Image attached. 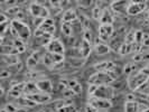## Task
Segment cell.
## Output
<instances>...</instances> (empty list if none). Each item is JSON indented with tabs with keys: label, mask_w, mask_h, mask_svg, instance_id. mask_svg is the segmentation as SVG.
Segmentation results:
<instances>
[{
	"label": "cell",
	"mask_w": 149,
	"mask_h": 112,
	"mask_svg": "<svg viewBox=\"0 0 149 112\" xmlns=\"http://www.w3.org/2000/svg\"><path fill=\"white\" fill-rule=\"evenodd\" d=\"M148 16H149V10H148Z\"/></svg>",
	"instance_id": "obj_39"
},
{
	"label": "cell",
	"mask_w": 149,
	"mask_h": 112,
	"mask_svg": "<svg viewBox=\"0 0 149 112\" xmlns=\"http://www.w3.org/2000/svg\"><path fill=\"white\" fill-rule=\"evenodd\" d=\"M72 90H73V92L75 93V95H77V94H80V93L82 92V85H81L80 83H77Z\"/></svg>",
	"instance_id": "obj_30"
},
{
	"label": "cell",
	"mask_w": 149,
	"mask_h": 112,
	"mask_svg": "<svg viewBox=\"0 0 149 112\" xmlns=\"http://www.w3.org/2000/svg\"><path fill=\"white\" fill-rule=\"evenodd\" d=\"M114 31V27L112 25H100L99 26V38L100 40L107 42L110 39Z\"/></svg>",
	"instance_id": "obj_10"
},
{
	"label": "cell",
	"mask_w": 149,
	"mask_h": 112,
	"mask_svg": "<svg viewBox=\"0 0 149 112\" xmlns=\"http://www.w3.org/2000/svg\"><path fill=\"white\" fill-rule=\"evenodd\" d=\"M9 76H10V72H9V70H3V71H2V73H1V79H6V77L9 79Z\"/></svg>",
	"instance_id": "obj_32"
},
{
	"label": "cell",
	"mask_w": 149,
	"mask_h": 112,
	"mask_svg": "<svg viewBox=\"0 0 149 112\" xmlns=\"http://www.w3.org/2000/svg\"><path fill=\"white\" fill-rule=\"evenodd\" d=\"M114 65L116 64L112 61H102V62H99L97 64H95L94 68L97 70V72H107L108 73Z\"/></svg>",
	"instance_id": "obj_12"
},
{
	"label": "cell",
	"mask_w": 149,
	"mask_h": 112,
	"mask_svg": "<svg viewBox=\"0 0 149 112\" xmlns=\"http://www.w3.org/2000/svg\"><path fill=\"white\" fill-rule=\"evenodd\" d=\"M37 64H38V62L35 60L33 56H29V57H28V60H27V66H28V67H30V68H31V67L36 66Z\"/></svg>",
	"instance_id": "obj_27"
},
{
	"label": "cell",
	"mask_w": 149,
	"mask_h": 112,
	"mask_svg": "<svg viewBox=\"0 0 149 112\" xmlns=\"http://www.w3.org/2000/svg\"><path fill=\"white\" fill-rule=\"evenodd\" d=\"M146 100H147V101H148V102H149V94H148V95H147V97H146Z\"/></svg>",
	"instance_id": "obj_36"
},
{
	"label": "cell",
	"mask_w": 149,
	"mask_h": 112,
	"mask_svg": "<svg viewBox=\"0 0 149 112\" xmlns=\"http://www.w3.org/2000/svg\"><path fill=\"white\" fill-rule=\"evenodd\" d=\"M45 47H46L47 52L53 53V54H62V55H64V52H65L64 45L58 38H53Z\"/></svg>",
	"instance_id": "obj_7"
},
{
	"label": "cell",
	"mask_w": 149,
	"mask_h": 112,
	"mask_svg": "<svg viewBox=\"0 0 149 112\" xmlns=\"http://www.w3.org/2000/svg\"><path fill=\"white\" fill-rule=\"evenodd\" d=\"M17 112H27V110H26V109H18Z\"/></svg>",
	"instance_id": "obj_35"
},
{
	"label": "cell",
	"mask_w": 149,
	"mask_h": 112,
	"mask_svg": "<svg viewBox=\"0 0 149 112\" xmlns=\"http://www.w3.org/2000/svg\"><path fill=\"white\" fill-rule=\"evenodd\" d=\"M112 82H114V80L107 72H97L89 77V83L94 85H105V84H111Z\"/></svg>",
	"instance_id": "obj_4"
},
{
	"label": "cell",
	"mask_w": 149,
	"mask_h": 112,
	"mask_svg": "<svg viewBox=\"0 0 149 112\" xmlns=\"http://www.w3.org/2000/svg\"><path fill=\"white\" fill-rule=\"evenodd\" d=\"M68 62L72 66L74 67H81L84 63V60H81V58H75V57H72V58H68Z\"/></svg>",
	"instance_id": "obj_25"
},
{
	"label": "cell",
	"mask_w": 149,
	"mask_h": 112,
	"mask_svg": "<svg viewBox=\"0 0 149 112\" xmlns=\"http://www.w3.org/2000/svg\"><path fill=\"white\" fill-rule=\"evenodd\" d=\"M113 22V17H112L111 13L108 9H103L102 16L100 18V24L101 25H112Z\"/></svg>",
	"instance_id": "obj_17"
},
{
	"label": "cell",
	"mask_w": 149,
	"mask_h": 112,
	"mask_svg": "<svg viewBox=\"0 0 149 112\" xmlns=\"http://www.w3.org/2000/svg\"><path fill=\"white\" fill-rule=\"evenodd\" d=\"M49 112H54V111H49Z\"/></svg>",
	"instance_id": "obj_40"
},
{
	"label": "cell",
	"mask_w": 149,
	"mask_h": 112,
	"mask_svg": "<svg viewBox=\"0 0 149 112\" xmlns=\"http://www.w3.org/2000/svg\"><path fill=\"white\" fill-rule=\"evenodd\" d=\"M88 104L93 105L99 111H104L112 108V102L110 100H103V99H97L95 97H89L88 99Z\"/></svg>",
	"instance_id": "obj_6"
},
{
	"label": "cell",
	"mask_w": 149,
	"mask_h": 112,
	"mask_svg": "<svg viewBox=\"0 0 149 112\" xmlns=\"http://www.w3.org/2000/svg\"><path fill=\"white\" fill-rule=\"evenodd\" d=\"M62 19H63L64 22H70V24H72V22H75V20L77 19V14L75 13L74 9L70 8V9H67L66 11L63 14Z\"/></svg>",
	"instance_id": "obj_14"
},
{
	"label": "cell",
	"mask_w": 149,
	"mask_h": 112,
	"mask_svg": "<svg viewBox=\"0 0 149 112\" xmlns=\"http://www.w3.org/2000/svg\"><path fill=\"white\" fill-rule=\"evenodd\" d=\"M79 51H80V55L82 56L83 58H86L90 55V53H91V44H90L89 42L84 40L82 38V42H81V44H80Z\"/></svg>",
	"instance_id": "obj_16"
},
{
	"label": "cell",
	"mask_w": 149,
	"mask_h": 112,
	"mask_svg": "<svg viewBox=\"0 0 149 112\" xmlns=\"http://www.w3.org/2000/svg\"><path fill=\"white\" fill-rule=\"evenodd\" d=\"M134 52V44H127V43H122L119 48L120 55H127L129 53Z\"/></svg>",
	"instance_id": "obj_19"
},
{
	"label": "cell",
	"mask_w": 149,
	"mask_h": 112,
	"mask_svg": "<svg viewBox=\"0 0 149 112\" xmlns=\"http://www.w3.org/2000/svg\"><path fill=\"white\" fill-rule=\"evenodd\" d=\"M147 8L146 1H136V2H129L127 8V14L130 16H137L141 14L142 11Z\"/></svg>",
	"instance_id": "obj_8"
},
{
	"label": "cell",
	"mask_w": 149,
	"mask_h": 112,
	"mask_svg": "<svg viewBox=\"0 0 149 112\" xmlns=\"http://www.w3.org/2000/svg\"><path fill=\"white\" fill-rule=\"evenodd\" d=\"M3 109H5L7 112H17V111H18V109H17L14 104H11V103H8V104H6V106H5Z\"/></svg>",
	"instance_id": "obj_28"
},
{
	"label": "cell",
	"mask_w": 149,
	"mask_h": 112,
	"mask_svg": "<svg viewBox=\"0 0 149 112\" xmlns=\"http://www.w3.org/2000/svg\"><path fill=\"white\" fill-rule=\"evenodd\" d=\"M14 47L19 53H24L26 51V43L20 38H14Z\"/></svg>",
	"instance_id": "obj_20"
},
{
	"label": "cell",
	"mask_w": 149,
	"mask_h": 112,
	"mask_svg": "<svg viewBox=\"0 0 149 112\" xmlns=\"http://www.w3.org/2000/svg\"><path fill=\"white\" fill-rule=\"evenodd\" d=\"M140 72H141L142 74H145L146 76H148L149 77V65H147L146 67L141 68V70H140Z\"/></svg>",
	"instance_id": "obj_33"
},
{
	"label": "cell",
	"mask_w": 149,
	"mask_h": 112,
	"mask_svg": "<svg viewBox=\"0 0 149 112\" xmlns=\"http://www.w3.org/2000/svg\"><path fill=\"white\" fill-rule=\"evenodd\" d=\"M24 97L35 102L36 104H43V103H46V102H49L51 99H52L51 94H46V93H43V92H37V93H33V94H26V95H24Z\"/></svg>",
	"instance_id": "obj_9"
},
{
	"label": "cell",
	"mask_w": 149,
	"mask_h": 112,
	"mask_svg": "<svg viewBox=\"0 0 149 112\" xmlns=\"http://www.w3.org/2000/svg\"><path fill=\"white\" fill-rule=\"evenodd\" d=\"M20 63V60L17 55H2V64L8 66H14Z\"/></svg>",
	"instance_id": "obj_15"
},
{
	"label": "cell",
	"mask_w": 149,
	"mask_h": 112,
	"mask_svg": "<svg viewBox=\"0 0 149 112\" xmlns=\"http://www.w3.org/2000/svg\"><path fill=\"white\" fill-rule=\"evenodd\" d=\"M1 112H7V111H6L5 109H2V110H1Z\"/></svg>",
	"instance_id": "obj_37"
},
{
	"label": "cell",
	"mask_w": 149,
	"mask_h": 112,
	"mask_svg": "<svg viewBox=\"0 0 149 112\" xmlns=\"http://www.w3.org/2000/svg\"><path fill=\"white\" fill-rule=\"evenodd\" d=\"M85 112H100L99 110H97L93 105L91 104H86V106H85Z\"/></svg>",
	"instance_id": "obj_31"
},
{
	"label": "cell",
	"mask_w": 149,
	"mask_h": 112,
	"mask_svg": "<svg viewBox=\"0 0 149 112\" xmlns=\"http://www.w3.org/2000/svg\"><path fill=\"white\" fill-rule=\"evenodd\" d=\"M29 13L34 18H49V10L48 8L40 5L39 2H31L29 6Z\"/></svg>",
	"instance_id": "obj_5"
},
{
	"label": "cell",
	"mask_w": 149,
	"mask_h": 112,
	"mask_svg": "<svg viewBox=\"0 0 149 112\" xmlns=\"http://www.w3.org/2000/svg\"><path fill=\"white\" fill-rule=\"evenodd\" d=\"M146 112H149V109H148V110H147V111H146Z\"/></svg>",
	"instance_id": "obj_38"
},
{
	"label": "cell",
	"mask_w": 149,
	"mask_h": 112,
	"mask_svg": "<svg viewBox=\"0 0 149 112\" xmlns=\"http://www.w3.org/2000/svg\"><path fill=\"white\" fill-rule=\"evenodd\" d=\"M102 13H103V10H101V8L100 7H94L93 8L92 16H93V18H94V19L100 20V18H101V16H102Z\"/></svg>",
	"instance_id": "obj_26"
},
{
	"label": "cell",
	"mask_w": 149,
	"mask_h": 112,
	"mask_svg": "<svg viewBox=\"0 0 149 112\" xmlns=\"http://www.w3.org/2000/svg\"><path fill=\"white\" fill-rule=\"evenodd\" d=\"M57 112H77V109L73 104H64L57 109Z\"/></svg>",
	"instance_id": "obj_23"
},
{
	"label": "cell",
	"mask_w": 149,
	"mask_h": 112,
	"mask_svg": "<svg viewBox=\"0 0 149 112\" xmlns=\"http://www.w3.org/2000/svg\"><path fill=\"white\" fill-rule=\"evenodd\" d=\"M36 83L37 85V89L39 92H43V93H46V94H51L53 92V83L51 82V80L48 79H43V80H38Z\"/></svg>",
	"instance_id": "obj_11"
},
{
	"label": "cell",
	"mask_w": 149,
	"mask_h": 112,
	"mask_svg": "<svg viewBox=\"0 0 149 112\" xmlns=\"http://www.w3.org/2000/svg\"><path fill=\"white\" fill-rule=\"evenodd\" d=\"M94 52L97 53V55H105V54H109L111 52V47L102 42H99L94 45Z\"/></svg>",
	"instance_id": "obj_13"
},
{
	"label": "cell",
	"mask_w": 149,
	"mask_h": 112,
	"mask_svg": "<svg viewBox=\"0 0 149 112\" xmlns=\"http://www.w3.org/2000/svg\"><path fill=\"white\" fill-rule=\"evenodd\" d=\"M10 30L13 31V35L15 38H20L24 42H26L27 39H29L31 31H30L29 26L25 22H20L18 19H15L11 22V27Z\"/></svg>",
	"instance_id": "obj_1"
},
{
	"label": "cell",
	"mask_w": 149,
	"mask_h": 112,
	"mask_svg": "<svg viewBox=\"0 0 149 112\" xmlns=\"http://www.w3.org/2000/svg\"><path fill=\"white\" fill-rule=\"evenodd\" d=\"M62 31L64 35H66L67 37L72 36V33H73V27L70 22H62Z\"/></svg>",
	"instance_id": "obj_21"
},
{
	"label": "cell",
	"mask_w": 149,
	"mask_h": 112,
	"mask_svg": "<svg viewBox=\"0 0 149 112\" xmlns=\"http://www.w3.org/2000/svg\"><path fill=\"white\" fill-rule=\"evenodd\" d=\"M126 101H137V99L134 94H128L127 97H126Z\"/></svg>",
	"instance_id": "obj_34"
},
{
	"label": "cell",
	"mask_w": 149,
	"mask_h": 112,
	"mask_svg": "<svg viewBox=\"0 0 149 112\" xmlns=\"http://www.w3.org/2000/svg\"><path fill=\"white\" fill-rule=\"evenodd\" d=\"M139 102L138 101H126L125 102V112H138Z\"/></svg>",
	"instance_id": "obj_18"
},
{
	"label": "cell",
	"mask_w": 149,
	"mask_h": 112,
	"mask_svg": "<svg viewBox=\"0 0 149 112\" xmlns=\"http://www.w3.org/2000/svg\"><path fill=\"white\" fill-rule=\"evenodd\" d=\"M148 81V76H146L145 74H142L139 71H136L134 73L129 75V79L127 80L128 88L132 91H137L140 86H142L145 83Z\"/></svg>",
	"instance_id": "obj_2"
},
{
	"label": "cell",
	"mask_w": 149,
	"mask_h": 112,
	"mask_svg": "<svg viewBox=\"0 0 149 112\" xmlns=\"http://www.w3.org/2000/svg\"><path fill=\"white\" fill-rule=\"evenodd\" d=\"M97 85H94V84H90L89 85V89H88V94L89 97H92L94 94V92L97 91Z\"/></svg>",
	"instance_id": "obj_29"
},
{
	"label": "cell",
	"mask_w": 149,
	"mask_h": 112,
	"mask_svg": "<svg viewBox=\"0 0 149 112\" xmlns=\"http://www.w3.org/2000/svg\"><path fill=\"white\" fill-rule=\"evenodd\" d=\"M48 54H49V56H51V60H52L54 65L61 64V63L64 62V55H62V54H53V53H48Z\"/></svg>",
	"instance_id": "obj_22"
},
{
	"label": "cell",
	"mask_w": 149,
	"mask_h": 112,
	"mask_svg": "<svg viewBox=\"0 0 149 112\" xmlns=\"http://www.w3.org/2000/svg\"><path fill=\"white\" fill-rule=\"evenodd\" d=\"M116 90L111 84H105V85H97V91L92 97H95L97 99H103V100H110L114 97Z\"/></svg>",
	"instance_id": "obj_3"
},
{
	"label": "cell",
	"mask_w": 149,
	"mask_h": 112,
	"mask_svg": "<svg viewBox=\"0 0 149 112\" xmlns=\"http://www.w3.org/2000/svg\"><path fill=\"white\" fill-rule=\"evenodd\" d=\"M83 39L89 42L90 44L93 43V35H92V31L90 30V28H85L83 30Z\"/></svg>",
	"instance_id": "obj_24"
}]
</instances>
